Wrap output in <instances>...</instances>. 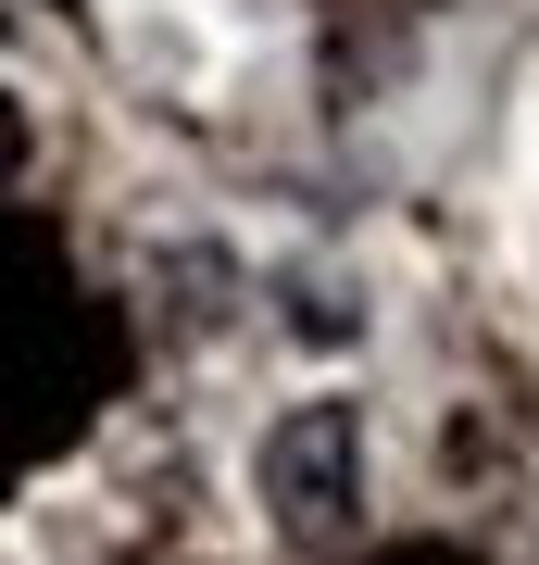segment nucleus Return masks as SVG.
I'll return each instance as SVG.
<instances>
[{
	"instance_id": "nucleus-1",
	"label": "nucleus",
	"mask_w": 539,
	"mask_h": 565,
	"mask_svg": "<svg viewBox=\"0 0 539 565\" xmlns=\"http://www.w3.org/2000/svg\"><path fill=\"white\" fill-rule=\"evenodd\" d=\"M263 503L289 541H339L364 503V415L352 403H289L263 427Z\"/></svg>"
},
{
	"instance_id": "nucleus-2",
	"label": "nucleus",
	"mask_w": 539,
	"mask_h": 565,
	"mask_svg": "<svg viewBox=\"0 0 539 565\" xmlns=\"http://www.w3.org/2000/svg\"><path fill=\"white\" fill-rule=\"evenodd\" d=\"M151 289H163V315H176L188 340H214V327L239 315V264H226L214 239H176V252L151 264Z\"/></svg>"
},
{
	"instance_id": "nucleus-3",
	"label": "nucleus",
	"mask_w": 539,
	"mask_h": 565,
	"mask_svg": "<svg viewBox=\"0 0 539 565\" xmlns=\"http://www.w3.org/2000/svg\"><path fill=\"white\" fill-rule=\"evenodd\" d=\"M13 151H25V126H13V114H0V163H13Z\"/></svg>"
}]
</instances>
